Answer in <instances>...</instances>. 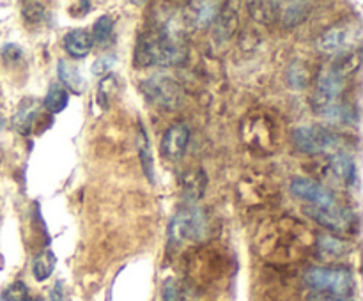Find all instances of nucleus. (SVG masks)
Instances as JSON below:
<instances>
[{
	"label": "nucleus",
	"mask_w": 363,
	"mask_h": 301,
	"mask_svg": "<svg viewBox=\"0 0 363 301\" xmlns=\"http://www.w3.org/2000/svg\"><path fill=\"white\" fill-rule=\"evenodd\" d=\"M188 57L184 39L170 25L149 28L138 38L135 48V64L149 66H177Z\"/></svg>",
	"instance_id": "obj_1"
},
{
	"label": "nucleus",
	"mask_w": 363,
	"mask_h": 301,
	"mask_svg": "<svg viewBox=\"0 0 363 301\" xmlns=\"http://www.w3.org/2000/svg\"><path fill=\"white\" fill-rule=\"evenodd\" d=\"M208 215L201 208H184L172 218L169 225V248H181L188 243H199L208 236Z\"/></svg>",
	"instance_id": "obj_2"
},
{
	"label": "nucleus",
	"mask_w": 363,
	"mask_h": 301,
	"mask_svg": "<svg viewBox=\"0 0 363 301\" xmlns=\"http://www.w3.org/2000/svg\"><path fill=\"white\" fill-rule=\"evenodd\" d=\"M305 282L318 293L350 296L353 293V275L346 268H311L305 273Z\"/></svg>",
	"instance_id": "obj_3"
},
{
	"label": "nucleus",
	"mask_w": 363,
	"mask_h": 301,
	"mask_svg": "<svg viewBox=\"0 0 363 301\" xmlns=\"http://www.w3.org/2000/svg\"><path fill=\"white\" fill-rule=\"evenodd\" d=\"M140 91L147 101L163 110H176L183 101L181 85L167 74H152L145 78L140 84Z\"/></svg>",
	"instance_id": "obj_4"
},
{
	"label": "nucleus",
	"mask_w": 363,
	"mask_h": 301,
	"mask_svg": "<svg viewBox=\"0 0 363 301\" xmlns=\"http://www.w3.org/2000/svg\"><path fill=\"white\" fill-rule=\"evenodd\" d=\"M339 137L321 124L301 126L293 131L294 147L307 154H319L326 151L335 152V149H339Z\"/></svg>",
	"instance_id": "obj_5"
},
{
	"label": "nucleus",
	"mask_w": 363,
	"mask_h": 301,
	"mask_svg": "<svg viewBox=\"0 0 363 301\" xmlns=\"http://www.w3.org/2000/svg\"><path fill=\"white\" fill-rule=\"evenodd\" d=\"M362 38L360 25L358 23H344L335 25L328 28L325 34L319 38V50L325 53H344L350 52Z\"/></svg>",
	"instance_id": "obj_6"
},
{
	"label": "nucleus",
	"mask_w": 363,
	"mask_h": 301,
	"mask_svg": "<svg viewBox=\"0 0 363 301\" xmlns=\"http://www.w3.org/2000/svg\"><path fill=\"white\" fill-rule=\"evenodd\" d=\"M307 216H311L314 222H318L319 225L326 227L330 230H335V232H344L351 227L353 223V216L347 209L340 208V205L332 204V205H311V208L305 209Z\"/></svg>",
	"instance_id": "obj_7"
},
{
	"label": "nucleus",
	"mask_w": 363,
	"mask_h": 301,
	"mask_svg": "<svg viewBox=\"0 0 363 301\" xmlns=\"http://www.w3.org/2000/svg\"><path fill=\"white\" fill-rule=\"evenodd\" d=\"M291 191L296 195L301 200L308 202L312 205H332L337 204L335 197L332 191L321 183H315L312 179H305V177H296L291 183Z\"/></svg>",
	"instance_id": "obj_8"
},
{
	"label": "nucleus",
	"mask_w": 363,
	"mask_h": 301,
	"mask_svg": "<svg viewBox=\"0 0 363 301\" xmlns=\"http://www.w3.org/2000/svg\"><path fill=\"white\" fill-rule=\"evenodd\" d=\"M188 144H190V130H188L186 124L176 123L163 135L160 151H162L163 158L176 161V159L183 158Z\"/></svg>",
	"instance_id": "obj_9"
},
{
	"label": "nucleus",
	"mask_w": 363,
	"mask_h": 301,
	"mask_svg": "<svg viewBox=\"0 0 363 301\" xmlns=\"http://www.w3.org/2000/svg\"><path fill=\"white\" fill-rule=\"evenodd\" d=\"M344 91V78L339 76L333 69L325 71L321 74L318 81V91H315V103H318V108L330 105V103H335L337 98L340 96V92Z\"/></svg>",
	"instance_id": "obj_10"
},
{
	"label": "nucleus",
	"mask_w": 363,
	"mask_h": 301,
	"mask_svg": "<svg viewBox=\"0 0 363 301\" xmlns=\"http://www.w3.org/2000/svg\"><path fill=\"white\" fill-rule=\"evenodd\" d=\"M188 9H184V21L190 23L191 27H208L213 23L218 14V4L215 2H194L188 4Z\"/></svg>",
	"instance_id": "obj_11"
},
{
	"label": "nucleus",
	"mask_w": 363,
	"mask_h": 301,
	"mask_svg": "<svg viewBox=\"0 0 363 301\" xmlns=\"http://www.w3.org/2000/svg\"><path fill=\"white\" fill-rule=\"evenodd\" d=\"M39 106H41V103L35 98H25L23 101L20 103V106H18L16 113H14L13 117V126L18 133H30L32 126H34L35 123V117H38L39 113Z\"/></svg>",
	"instance_id": "obj_12"
},
{
	"label": "nucleus",
	"mask_w": 363,
	"mask_h": 301,
	"mask_svg": "<svg viewBox=\"0 0 363 301\" xmlns=\"http://www.w3.org/2000/svg\"><path fill=\"white\" fill-rule=\"evenodd\" d=\"M215 27H213V38L218 45L229 41L238 28V13L230 9L229 6H223V9L218 11L215 18Z\"/></svg>",
	"instance_id": "obj_13"
},
{
	"label": "nucleus",
	"mask_w": 363,
	"mask_h": 301,
	"mask_svg": "<svg viewBox=\"0 0 363 301\" xmlns=\"http://www.w3.org/2000/svg\"><path fill=\"white\" fill-rule=\"evenodd\" d=\"M92 45V35L89 34L85 28H74V30L67 32L66 38H64V48L74 59H84L91 53Z\"/></svg>",
	"instance_id": "obj_14"
},
{
	"label": "nucleus",
	"mask_w": 363,
	"mask_h": 301,
	"mask_svg": "<svg viewBox=\"0 0 363 301\" xmlns=\"http://www.w3.org/2000/svg\"><path fill=\"white\" fill-rule=\"evenodd\" d=\"M330 170L342 184H353L357 179V166L353 158L342 151H337L330 156Z\"/></svg>",
	"instance_id": "obj_15"
},
{
	"label": "nucleus",
	"mask_w": 363,
	"mask_h": 301,
	"mask_svg": "<svg viewBox=\"0 0 363 301\" xmlns=\"http://www.w3.org/2000/svg\"><path fill=\"white\" fill-rule=\"evenodd\" d=\"M57 73H59L60 81L66 85V91L74 92V94H82L85 91V80L82 76V73L78 71V67L74 64L67 62V60L60 59L59 67H57Z\"/></svg>",
	"instance_id": "obj_16"
},
{
	"label": "nucleus",
	"mask_w": 363,
	"mask_h": 301,
	"mask_svg": "<svg viewBox=\"0 0 363 301\" xmlns=\"http://www.w3.org/2000/svg\"><path fill=\"white\" fill-rule=\"evenodd\" d=\"M55 254L52 250H43L41 254L35 255L32 261V275L38 282H45L55 269Z\"/></svg>",
	"instance_id": "obj_17"
},
{
	"label": "nucleus",
	"mask_w": 363,
	"mask_h": 301,
	"mask_svg": "<svg viewBox=\"0 0 363 301\" xmlns=\"http://www.w3.org/2000/svg\"><path fill=\"white\" fill-rule=\"evenodd\" d=\"M321 115L326 117L328 120H333V123H339V124H351L357 120V112H354L351 106L342 105V103L339 101L323 106Z\"/></svg>",
	"instance_id": "obj_18"
},
{
	"label": "nucleus",
	"mask_w": 363,
	"mask_h": 301,
	"mask_svg": "<svg viewBox=\"0 0 363 301\" xmlns=\"http://www.w3.org/2000/svg\"><path fill=\"white\" fill-rule=\"evenodd\" d=\"M43 103H45V108L48 110L50 113H59L62 112L67 106V103H69V92H67L62 85L53 84L52 87L48 89V92H46L45 101Z\"/></svg>",
	"instance_id": "obj_19"
},
{
	"label": "nucleus",
	"mask_w": 363,
	"mask_h": 301,
	"mask_svg": "<svg viewBox=\"0 0 363 301\" xmlns=\"http://www.w3.org/2000/svg\"><path fill=\"white\" fill-rule=\"evenodd\" d=\"M138 156H140L142 166L151 183H155V166H152V156H151V145H149L147 135L142 124H138Z\"/></svg>",
	"instance_id": "obj_20"
},
{
	"label": "nucleus",
	"mask_w": 363,
	"mask_h": 301,
	"mask_svg": "<svg viewBox=\"0 0 363 301\" xmlns=\"http://www.w3.org/2000/svg\"><path fill=\"white\" fill-rule=\"evenodd\" d=\"M319 250L326 257H340V255L347 254L350 246H347L346 241H342L340 237L332 236V234H323L319 237Z\"/></svg>",
	"instance_id": "obj_21"
},
{
	"label": "nucleus",
	"mask_w": 363,
	"mask_h": 301,
	"mask_svg": "<svg viewBox=\"0 0 363 301\" xmlns=\"http://www.w3.org/2000/svg\"><path fill=\"white\" fill-rule=\"evenodd\" d=\"M311 14V6L305 2H293L287 6V9L284 11L282 23L286 27H296V25L303 23L305 20Z\"/></svg>",
	"instance_id": "obj_22"
},
{
	"label": "nucleus",
	"mask_w": 363,
	"mask_h": 301,
	"mask_svg": "<svg viewBox=\"0 0 363 301\" xmlns=\"http://www.w3.org/2000/svg\"><path fill=\"white\" fill-rule=\"evenodd\" d=\"M206 186V176L204 172L197 170V172H190L184 176V197L188 200H197L202 195Z\"/></svg>",
	"instance_id": "obj_23"
},
{
	"label": "nucleus",
	"mask_w": 363,
	"mask_h": 301,
	"mask_svg": "<svg viewBox=\"0 0 363 301\" xmlns=\"http://www.w3.org/2000/svg\"><path fill=\"white\" fill-rule=\"evenodd\" d=\"M275 4L277 2H252L248 4V11L261 23H272L277 14V9H272L275 7Z\"/></svg>",
	"instance_id": "obj_24"
},
{
	"label": "nucleus",
	"mask_w": 363,
	"mask_h": 301,
	"mask_svg": "<svg viewBox=\"0 0 363 301\" xmlns=\"http://www.w3.org/2000/svg\"><path fill=\"white\" fill-rule=\"evenodd\" d=\"M117 91H119V81H117V76L108 74V76L103 78L101 84H99V91H98L99 105H101L103 108H106L110 103V99H112V96L116 94Z\"/></svg>",
	"instance_id": "obj_25"
},
{
	"label": "nucleus",
	"mask_w": 363,
	"mask_h": 301,
	"mask_svg": "<svg viewBox=\"0 0 363 301\" xmlns=\"http://www.w3.org/2000/svg\"><path fill=\"white\" fill-rule=\"evenodd\" d=\"M112 30H113V20L112 16H108V14H105V16L98 18L94 23V28H92V41L96 42H106L110 39V35H112Z\"/></svg>",
	"instance_id": "obj_26"
},
{
	"label": "nucleus",
	"mask_w": 363,
	"mask_h": 301,
	"mask_svg": "<svg viewBox=\"0 0 363 301\" xmlns=\"http://www.w3.org/2000/svg\"><path fill=\"white\" fill-rule=\"evenodd\" d=\"M21 14L28 23H39L45 18V6L41 2H25Z\"/></svg>",
	"instance_id": "obj_27"
},
{
	"label": "nucleus",
	"mask_w": 363,
	"mask_h": 301,
	"mask_svg": "<svg viewBox=\"0 0 363 301\" xmlns=\"http://www.w3.org/2000/svg\"><path fill=\"white\" fill-rule=\"evenodd\" d=\"M4 301H25L27 300V285L23 282H14L2 293Z\"/></svg>",
	"instance_id": "obj_28"
},
{
	"label": "nucleus",
	"mask_w": 363,
	"mask_h": 301,
	"mask_svg": "<svg viewBox=\"0 0 363 301\" xmlns=\"http://www.w3.org/2000/svg\"><path fill=\"white\" fill-rule=\"evenodd\" d=\"M307 78H308V73L305 71L303 66H300V64H291L289 81L293 87H303V85L307 84Z\"/></svg>",
	"instance_id": "obj_29"
},
{
	"label": "nucleus",
	"mask_w": 363,
	"mask_h": 301,
	"mask_svg": "<svg viewBox=\"0 0 363 301\" xmlns=\"http://www.w3.org/2000/svg\"><path fill=\"white\" fill-rule=\"evenodd\" d=\"M116 64V55H103L99 57V59L94 60V64H92L91 71L92 74H105L108 73L110 67Z\"/></svg>",
	"instance_id": "obj_30"
},
{
	"label": "nucleus",
	"mask_w": 363,
	"mask_h": 301,
	"mask_svg": "<svg viewBox=\"0 0 363 301\" xmlns=\"http://www.w3.org/2000/svg\"><path fill=\"white\" fill-rule=\"evenodd\" d=\"M162 297L163 301H179V287H177L176 280L169 278L163 283Z\"/></svg>",
	"instance_id": "obj_31"
},
{
	"label": "nucleus",
	"mask_w": 363,
	"mask_h": 301,
	"mask_svg": "<svg viewBox=\"0 0 363 301\" xmlns=\"http://www.w3.org/2000/svg\"><path fill=\"white\" fill-rule=\"evenodd\" d=\"M23 55V50L16 45H6L2 48V57L7 62H14V60H20Z\"/></svg>",
	"instance_id": "obj_32"
},
{
	"label": "nucleus",
	"mask_w": 363,
	"mask_h": 301,
	"mask_svg": "<svg viewBox=\"0 0 363 301\" xmlns=\"http://www.w3.org/2000/svg\"><path fill=\"white\" fill-rule=\"evenodd\" d=\"M308 301H353L350 296H337V294L328 293H314Z\"/></svg>",
	"instance_id": "obj_33"
},
{
	"label": "nucleus",
	"mask_w": 363,
	"mask_h": 301,
	"mask_svg": "<svg viewBox=\"0 0 363 301\" xmlns=\"http://www.w3.org/2000/svg\"><path fill=\"white\" fill-rule=\"evenodd\" d=\"M50 297H52V301H66V293H64V282H62V280H59V282L53 285L52 293H50Z\"/></svg>",
	"instance_id": "obj_34"
},
{
	"label": "nucleus",
	"mask_w": 363,
	"mask_h": 301,
	"mask_svg": "<svg viewBox=\"0 0 363 301\" xmlns=\"http://www.w3.org/2000/svg\"><path fill=\"white\" fill-rule=\"evenodd\" d=\"M25 301H43V300H39V297H32V300H25Z\"/></svg>",
	"instance_id": "obj_35"
}]
</instances>
